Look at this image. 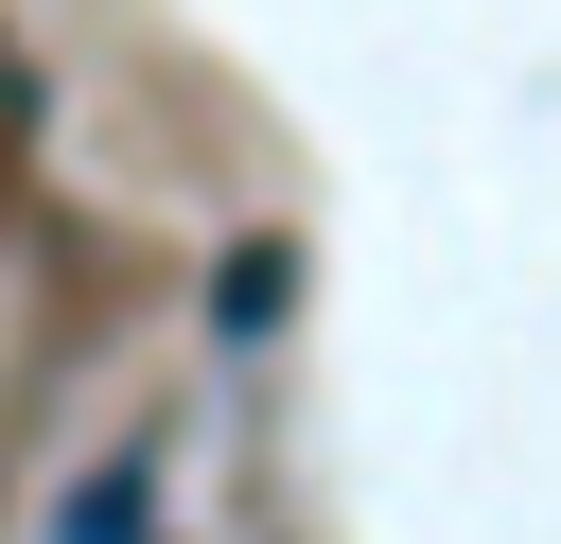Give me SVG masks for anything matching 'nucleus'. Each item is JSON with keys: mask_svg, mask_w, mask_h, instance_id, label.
I'll list each match as a JSON object with an SVG mask.
<instances>
[{"mask_svg": "<svg viewBox=\"0 0 561 544\" xmlns=\"http://www.w3.org/2000/svg\"><path fill=\"white\" fill-rule=\"evenodd\" d=\"M280 298H298V263H280V246H228V263H210V316H228V333H263Z\"/></svg>", "mask_w": 561, "mask_h": 544, "instance_id": "obj_1", "label": "nucleus"}, {"mask_svg": "<svg viewBox=\"0 0 561 544\" xmlns=\"http://www.w3.org/2000/svg\"><path fill=\"white\" fill-rule=\"evenodd\" d=\"M140 509H158V456H105V474H88V491H70V544H123V526H140Z\"/></svg>", "mask_w": 561, "mask_h": 544, "instance_id": "obj_2", "label": "nucleus"}]
</instances>
